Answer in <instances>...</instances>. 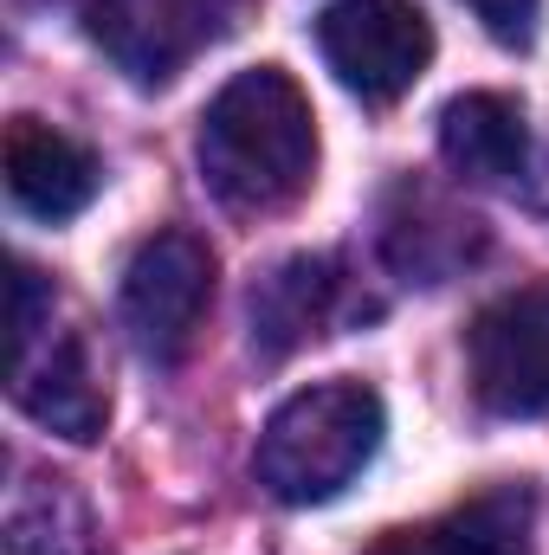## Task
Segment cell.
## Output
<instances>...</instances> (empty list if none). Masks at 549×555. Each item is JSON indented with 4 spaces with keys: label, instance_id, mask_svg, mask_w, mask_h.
Masks as SVG:
<instances>
[{
    "label": "cell",
    "instance_id": "obj_10",
    "mask_svg": "<svg viewBox=\"0 0 549 555\" xmlns=\"http://www.w3.org/2000/svg\"><path fill=\"white\" fill-rule=\"evenodd\" d=\"M439 155L472 188H511L531 168V124L524 104L505 91H465L439 111Z\"/></svg>",
    "mask_w": 549,
    "mask_h": 555
},
{
    "label": "cell",
    "instance_id": "obj_9",
    "mask_svg": "<svg viewBox=\"0 0 549 555\" xmlns=\"http://www.w3.org/2000/svg\"><path fill=\"white\" fill-rule=\"evenodd\" d=\"M98 155L78 137L39 124V117H13L7 124V194L33 214V220H72L98 201Z\"/></svg>",
    "mask_w": 549,
    "mask_h": 555
},
{
    "label": "cell",
    "instance_id": "obj_3",
    "mask_svg": "<svg viewBox=\"0 0 549 555\" xmlns=\"http://www.w3.org/2000/svg\"><path fill=\"white\" fill-rule=\"evenodd\" d=\"M7 395L26 420H39L59 439L91 446L104 433L111 395L104 369L85 343V330L59 323L52 284L33 266H13V362H7Z\"/></svg>",
    "mask_w": 549,
    "mask_h": 555
},
{
    "label": "cell",
    "instance_id": "obj_4",
    "mask_svg": "<svg viewBox=\"0 0 549 555\" xmlns=\"http://www.w3.org/2000/svg\"><path fill=\"white\" fill-rule=\"evenodd\" d=\"M317 52L362 104H395L433 65V20L413 0H336L317 13Z\"/></svg>",
    "mask_w": 549,
    "mask_h": 555
},
{
    "label": "cell",
    "instance_id": "obj_1",
    "mask_svg": "<svg viewBox=\"0 0 549 555\" xmlns=\"http://www.w3.org/2000/svg\"><path fill=\"white\" fill-rule=\"evenodd\" d=\"M201 175L233 214H284L317 181V111L291 72L253 65L201 111Z\"/></svg>",
    "mask_w": 549,
    "mask_h": 555
},
{
    "label": "cell",
    "instance_id": "obj_2",
    "mask_svg": "<svg viewBox=\"0 0 549 555\" xmlns=\"http://www.w3.org/2000/svg\"><path fill=\"white\" fill-rule=\"evenodd\" d=\"M382 395L362 382H317L304 395H291L253 452L259 485L272 491L278 504H323L336 498L382 446Z\"/></svg>",
    "mask_w": 549,
    "mask_h": 555
},
{
    "label": "cell",
    "instance_id": "obj_8",
    "mask_svg": "<svg viewBox=\"0 0 549 555\" xmlns=\"http://www.w3.org/2000/svg\"><path fill=\"white\" fill-rule=\"evenodd\" d=\"M531 537H537V485H485L426 524L375 537L369 555H531Z\"/></svg>",
    "mask_w": 549,
    "mask_h": 555
},
{
    "label": "cell",
    "instance_id": "obj_11",
    "mask_svg": "<svg viewBox=\"0 0 549 555\" xmlns=\"http://www.w3.org/2000/svg\"><path fill=\"white\" fill-rule=\"evenodd\" d=\"M336 291H343L336 259H323V253H297V259L272 266L253 284V304H246L253 310V349L266 362H284L304 343H317L330 310H336Z\"/></svg>",
    "mask_w": 549,
    "mask_h": 555
},
{
    "label": "cell",
    "instance_id": "obj_7",
    "mask_svg": "<svg viewBox=\"0 0 549 555\" xmlns=\"http://www.w3.org/2000/svg\"><path fill=\"white\" fill-rule=\"evenodd\" d=\"M246 13L253 0H91L85 33L137 85H168L201 46L227 39Z\"/></svg>",
    "mask_w": 549,
    "mask_h": 555
},
{
    "label": "cell",
    "instance_id": "obj_5",
    "mask_svg": "<svg viewBox=\"0 0 549 555\" xmlns=\"http://www.w3.org/2000/svg\"><path fill=\"white\" fill-rule=\"evenodd\" d=\"M214 304V246L201 233H155L142 240L124 291H117V310H124V330L149 362H181L201 336V317Z\"/></svg>",
    "mask_w": 549,
    "mask_h": 555
},
{
    "label": "cell",
    "instance_id": "obj_12",
    "mask_svg": "<svg viewBox=\"0 0 549 555\" xmlns=\"http://www.w3.org/2000/svg\"><path fill=\"white\" fill-rule=\"evenodd\" d=\"M478 13V26L498 39V46H531L537 39V20H544V0H465Z\"/></svg>",
    "mask_w": 549,
    "mask_h": 555
},
{
    "label": "cell",
    "instance_id": "obj_6",
    "mask_svg": "<svg viewBox=\"0 0 549 555\" xmlns=\"http://www.w3.org/2000/svg\"><path fill=\"white\" fill-rule=\"evenodd\" d=\"M465 369L478 408L498 420L549 414V278L491 297L465 330Z\"/></svg>",
    "mask_w": 549,
    "mask_h": 555
}]
</instances>
